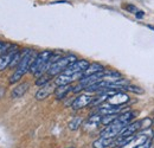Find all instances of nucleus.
I'll return each instance as SVG.
<instances>
[{"label":"nucleus","instance_id":"nucleus-11","mask_svg":"<svg viewBox=\"0 0 154 148\" xmlns=\"http://www.w3.org/2000/svg\"><path fill=\"white\" fill-rule=\"evenodd\" d=\"M102 71H104V68H103L102 64H100V63H91V64L83 71V77L97 74V72H102Z\"/></svg>","mask_w":154,"mask_h":148},{"label":"nucleus","instance_id":"nucleus-5","mask_svg":"<svg viewBox=\"0 0 154 148\" xmlns=\"http://www.w3.org/2000/svg\"><path fill=\"white\" fill-rule=\"evenodd\" d=\"M125 108V106H115V104H110L108 102H104L102 104L98 106L96 110V114L100 115H109V114H119L120 111Z\"/></svg>","mask_w":154,"mask_h":148},{"label":"nucleus","instance_id":"nucleus-23","mask_svg":"<svg viewBox=\"0 0 154 148\" xmlns=\"http://www.w3.org/2000/svg\"><path fill=\"white\" fill-rule=\"evenodd\" d=\"M147 27H148V29H151V30H153V31H154V26H152V25H147Z\"/></svg>","mask_w":154,"mask_h":148},{"label":"nucleus","instance_id":"nucleus-21","mask_svg":"<svg viewBox=\"0 0 154 148\" xmlns=\"http://www.w3.org/2000/svg\"><path fill=\"white\" fill-rule=\"evenodd\" d=\"M127 11L132 12V13H136L139 11V8L136 6H134V5H127Z\"/></svg>","mask_w":154,"mask_h":148},{"label":"nucleus","instance_id":"nucleus-18","mask_svg":"<svg viewBox=\"0 0 154 148\" xmlns=\"http://www.w3.org/2000/svg\"><path fill=\"white\" fill-rule=\"evenodd\" d=\"M50 79H51V76H49V75H42V76L37 77L36 85H38V87H44L45 84L50 83Z\"/></svg>","mask_w":154,"mask_h":148},{"label":"nucleus","instance_id":"nucleus-15","mask_svg":"<svg viewBox=\"0 0 154 148\" xmlns=\"http://www.w3.org/2000/svg\"><path fill=\"white\" fill-rule=\"evenodd\" d=\"M134 139H135L134 135H132V136H121V135H120V137L116 140L115 145L117 147H123V146L128 145L129 142L134 141Z\"/></svg>","mask_w":154,"mask_h":148},{"label":"nucleus","instance_id":"nucleus-4","mask_svg":"<svg viewBox=\"0 0 154 148\" xmlns=\"http://www.w3.org/2000/svg\"><path fill=\"white\" fill-rule=\"evenodd\" d=\"M89 65H90V63H89L88 60H85V59H79V60L74 62L71 65H69L62 74H64V75L79 74V72H83Z\"/></svg>","mask_w":154,"mask_h":148},{"label":"nucleus","instance_id":"nucleus-25","mask_svg":"<svg viewBox=\"0 0 154 148\" xmlns=\"http://www.w3.org/2000/svg\"><path fill=\"white\" fill-rule=\"evenodd\" d=\"M69 148H72V147H69Z\"/></svg>","mask_w":154,"mask_h":148},{"label":"nucleus","instance_id":"nucleus-6","mask_svg":"<svg viewBox=\"0 0 154 148\" xmlns=\"http://www.w3.org/2000/svg\"><path fill=\"white\" fill-rule=\"evenodd\" d=\"M94 100V97L91 95H85V94H82L79 96H77L76 98L72 101V109L78 110V109H82V108H85L88 106H90L91 101Z\"/></svg>","mask_w":154,"mask_h":148},{"label":"nucleus","instance_id":"nucleus-7","mask_svg":"<svg viewBox=\"0 0 154 148\" xmlns=\"http://www.w3.org/2000/svg\"><path fill=\"white\" fill-rule=\"evenodd\" d=\"M137 130H143L142 120L133 122V123H129L128 126H126L123 129L121 130L120 135H121V136H132V135H135V133H136Z\"/></svg>","mask_w":154,"mask_h":148},{"label":"nucleus","instance_id":"nucleus-20","mask_svg":"<svg viewBox=\"0 0 154 148\" xmlns=\"http://www.w3.org/2000/svg\"><path fill=\"white\" fill-rule=\"evenodd\" d=\"M149 146H151V140H147V141L140 143L139 146H136V147H134V148H149Z\"/></svg>","mask_w":154,"mask_h":148},{"label":"nucleus","instance_id":"nucleus-17","mask_svg":"<svg viewBox=\"0 0 154 148\" xmlns=\"http://www.w3.org/2000/svg\"><path fill=\"white\" fill-rule=\"evenodd\" d=\"M119 116V114H109V115H102V120H101V123L104 125V126H108L110 125L112 122H114L116 117Z\"/></svg>","mask_w":154,"mask_h":148},{"label":"nucleus","instance_id":"nucleus-8","mask_svg":"<svg viewBox=\"0 0 154 148\" xmlns=\"http://www.w3.org/2000/svg\"><path fill=\"white\" fill-rule=\"evenodd\" d=\"M128 101H129V96L126 95L125 93L119 91V90L107 100L108 103H110V104H115V106H125Z\"/></svg>","mask_w":154,"mask_h":148},{"label":"nucleus","instance_id":"nucleus-1","mask_svg":"<svg viewBox=\"0 0 154 148\" xmlns=\"http://www.w3.org/2000/svg\"><path fill=\"white\" fill-rule=\"evenodd\" d=\"M36 56H37V54L35 52V50L25 49L23 51V57L20 59L19 64L16 66V71L10 77V83H17L27 71H30V68H31L32 62L35 60Z\"/></svg>","mask_w":154,"mask_h":148},{"label":"nucleus","instance_id":"nucleus-22","mask_svg":"<svg viewBox=\"0 0 154 148\" xmlns=\"http://www.w3.org/2000/svg\"><path fill=\"white\" fill-rule=\"evenodd\" d=\"M143 16H145V13H143L142 11H140V10H139V11L135 13V17H136V19H142V18H143Z\"/></svg>","mask_w":154,"mask_h":148},{"label":"nucleus","instance_id":"nucleus-2","mask_svg":"<svg viewBox=\"0 0 154 148\" xmlns=\"http://www.w3.org/2000/svg\"><path fill=\"white\" fill-rule=\"evenodd\" d=\"M77 60V57L75 55H68L64 57H60L58 60H56L48 70V75L54 77V76H58L60 75L69 65H71L74 62Z\"/></svg>","mask_w":154,"mask_h":148},{"label":"nucleus","instance_id":"nucleus-9","mask_svg":"<svg viewBox=\"0 0 154 148\" xmlns=\"http://www.w3.org/2000/svg\"><path fill=\"white\" fill-rule=\"evenodd\" d=\"M55 89H56V84L55 83L54 84L48 83L44 87H40V89L36 93V100H38V101L45 100L46 97H49L52 93H55Z\"/></svg>","mask_w":154,"mask_h":148},{"label":"nucleus","instance_id":"nucleus-14","mask_svg":"<svg viewBox=\"0 0 154 148\" xmlns=\"http://www.w3.org/2000/svg\"><path fill=\"white\" fill-rule=\"evenodd\" d=\"M113 140H114V139H110V137H103V136H101L100 139H97V140L94 141L93 147L94 148H107L112 145Z\"/></svg>","mask_w":154,"mask_h":148},{"label":"nucleus","instance_id":"nucleus-16","mask_svg":"<svg viewBox=\"0 0 154 148\" xmlns=\"http://www.w3.org/2000/svg\"><path fill=\"white\" fill-rule=\"evenodd\" d=\"M83 123V119L82 117H74L70 122H69V129L70 130H77L79 127H81V125Z\"/></svg>","mask_w":154,"mask_h":148},{"label":"nucleus","instance_id":"nucleus-10","mask_svg":"<svg viewBox=\"0 0 154 148\" xmlns=\"http://www.w3.org/2000/svg\"><path fill=\"white\" fill-rule=\"evenodd\" d=\"M72 87L70 84H64V85H57L55 89V96L57 100H63L70 91H72Z\"/></svg>","mask_w":154,"mask_h":148},{"label":"nucleus","instance_id":"nucleus-3","mask_svg":"<svg viewBox=\"0 0 154 148\" xmlns=\"http://www.w3.org/2000/svg\"><path fill=\"white\" fill-rule=\"evenodd\" d=\"M126 126H128V125L122 123V122L117 121V120L115 119V120H114V122H112L110 125L106 126V128L101 131V136H103V137H110V139H114L115 136L120 135L121 130L123 129Z\"/></svg>","mask_w":154,"mask_h":148},{"label":"nucleus","instance_id":"nucleus-13","mask_svg":"<svg viewBox=\"0 0 154 148\" xmlns=\"http://www.w3.org/2000/svg\"><path fill=\"white\" fill-rule=\"evenodd\" d=\"M17 51H12V52H8V54H5V55L0 56V71H2L4 69H6L7 66H10L11 64V60L13 58V56Z\"/></svg>","mask_w":154,"mask_h":148},{"label":"nucleus","instance_id":"nucleus-24","mask_svg":"<svg viewBox=\"0 0 154 148\" xmlns=\"http://www.w3.org/2000/svg\"><path fill=\"white\" fill-rule=\"evenodd\" d=\"M152 122H153V123H154V119H153V120H152Z\"/></svg>","mask_w":154,"mask_h":148},{"label":"nucleus","instance_id":"nucleus-12","mask_svg":"<svg viewBox=\"0 0 154 148\" xmlns=\"http://www.w3.org/2000/svg\"><path fill=\"white\" fill-rule=\"evenodd\" d=\"M29 88H30V85H29V83H21L19 85H17L13 90H12V93H11V96H12V98H18V97H21L23 95H25L26 91L29 90Z\"/></svg>","mask_w":154,"mask_h":148},{"label":"nucleus","instance_id":"nucleus-19","mask_svg":"<svg viewBox=\"0 0 154 148\" xmlns=\"http://www.w3.org/2000/svg\"><path fill=\"white\" fill-rule=\"evenodd\" d=\"M125 90H127V91H129V93H134V94H137V95H142V94L145 93V90L141 88V87H139V85H126L125 88H123Z\"/></svg>","mask_w":154,"mask_h":148}]
</instances>
